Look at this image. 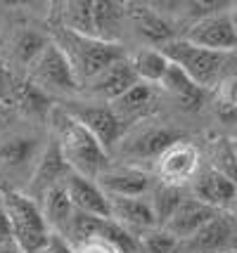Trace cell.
<instances>
[{
  "label": "cell",
  "mask_w": 237,
  "mask_h": 253,
  "mask_svg": "<svg viewBox=\"0 0 237 253\" xmlns=\"http://www.w3.org/2000/svg\"><path fill=\"white\" fill-rule=\"evenodd\" d=\"M50 119L55 123V140L59 142V149L67 159L69 168L79 175H86L91 180L97 177L109 168L107 166V152L83 123L71 116L64 109H52Z\"/></svg>",
  "instance_id": "6da1fadb"
},
{
  "label": "cell",
  "mask_w": 237,
  "mask_h": 253,
  "mask_svg": "<svg viewBox=\"0 0 237 253\" xmlns=\"http://www.w3.org/2000/svg\"><path fill=\"white\" fill-rule=\"evenodd\" d=\"M52 43L47 41L43 31H38L34 26H17L14 33L10 36V59L22 69H31L36 59L46 52V47Z\"/></svg>",
  "instance_id": "ffe728a7"
},
{
  "label": "cell",
  "mask_w": 237,
  "mask_h": 253,
  "mask_svg": "<svg viewBox=\"0 0 237 253\" xmlns=\"http://www.w3.org/2000/svg\"><path fill=\"white\" fill-rule=\"evenodd\" d=\"M192 189H194V199H199L202 204L216 211L226 209L233 201H237V185L230 177L223 175L221 170H216L214 166L204 168L202 173L194 175Z\"/></svg>",
  "instance_id": "9a60e30c"
},
{
  "label": "cell",
  "mask_w": 237,
  "mask_h": 253,
  "mask_svg": "<svg viewBox=\"0 0 237 253\" xmlns=\"http://www.w3.org/2000/svg\"><path fill=\"white\" fill-rule=\"evenodd\" d=\"M0 199L10 222L12 239L22 246L24 253H34L36 249H41L52 234L41 204L34 201L26 192H17L2 185H0Z\"/></svg>",
  "instance_id": "7a4b0ae2"
},
{
  "label": "cell",
  "mask_w": 237,
  "mask_h": 253,
  "mask_svg": "<svg viewBox=\"0 0 237 253\" xmlns=\"http://www.w3.org/2000/svg\"><path fill=\"white\" fill-rule=\"evenodd\" d=\"M161 88L178 102V107L183 111H199L204 107V102H206V90L202 85H197L181 66L176 64H171Z\"/></svg>",
  "instance_id": "44dd1931"
},
{
  "label": "cell",
  "mask_w": 237,
  "mask_h": 253,
  "mask_svg": "<svg viewBox=\"0 0 237 253\" xmlns=\"http://www.w3.org/2000/svg\"><path fill=\"white\" fill-rule=\"evenodd\" d=\"M223 253H237V251H235V249H228V251H223Z\"/></svg>",
  "instance_id": "8d00e7d4"
},
{
  "label": "cell",
  "mask_w": 237,
  "mask_h": 253,
  "mask_svg": "<svg viewBox=\"0 0 237 253\" xmlns=\"http://www.w3.org/2000/svg\"><path fill=\"white\" fill-rule=\"evenodd\" d=\"M140 83L136 69L131 64V59L124 57L119 62H114L112 66H107L100 76H95L91 81V92H95L102 99H112L116 102L119 97H124L131 88H136Z\"/></svg>",
  "instance_id": "e0dca14e"
},
{
  "label": "cell",
  "mask_w": 237,
  "mask_h": 253,
  "mask_svg": "<svg viewBox=\"0 0 237 253\" xmlns=\"http://www.w3.org/2000/svg\"><path fill=\"white\" fill-rule=\"evenodd\" d=\"M237 237V227L233 218L226 215L223 211L216 215L211 222H206L197 234H192L190 239L181 244L178 253H223L233 249Z\"/></svg>",
  "instance_id": "9c48e42d"
},
{
  "label": "cell",
  "mask_w": 237,
  "mask_h": 253,
  "mask_svg": "<svg viewBox=\"0 0 237 253\" xmlns=\"http://www.w3.org/2000/svg\"><path fill=\"white\" fill-rule=\"evenodd\" d=\"M102 220H107V218H97V215H91V213H83V211L76 209L67 225V230L62 232V237L76 249V246L91 242V239H97Z\"/></svg>",
  "instance_id": "83f0119b"
},
{
  "label": "cell",
  "mask_w": 237,
  "mask_h": 253,
  "mask_svg": "<svg viewBox=\"0 0 237 253\" xmlns=\"http://www.w3.org/2000/svg\"><path fill=\"white\" fill-rule=\"evenodd\" d=\"M69 173H71V168H69L67 159H64L62 149H59V142L52 140L47 147H43V154L38 159L36 168L31 170V180H29L26 194L41 204L50 189L57 187V185H62V182L67 180Z\"/></svg>",
  "instance_id": "ba28073f"
},
{
  "label": "cell",
  "mask_w": 237,
  "mask_h": 253,
  "mask_svg": "<svg viewBox=\"0 0 237 253\" xmlns=\"http://www.w3.org/2000/svg\"><path fill=\"white\" fill-rule=\"evenodd\" d=\"M214 168L221 170L226 177H230L233 182L237 185V156L233 154L230 149V140H223V142L216 147V154H214Z\"/></svg>",
  "instance_id": "1f68e13d"
},
{
  "label": "cell",
  "mask_w": 237,
  "mask_h": 253,
  "mask_svg": "<svg viewBox=\"0 0 237 253\" xmlns=\"http://www.w3.org/2000/svg\"><path fill=\"white\" fill-rule=\"evenodd\" d=\"M62 10H57L59 29H67L79 36L95 38V10L91 0H71V2H59Z\"/></svg>",
  "instance_id": "cb8c5ba5"
},
{
  "label": "cell",
  "mask_w": 237,
  "mask_h": 253,
  "mask_svg": "<svg viewBox=\"0 0 237 253\" xmlns=\"http://www.w3.org/2000/svg\"><path fill=\"white\" fill-rule=\"evenodd\" d=\"M185 194H183L181 187H176V185H166V182H159L157 187L152 189V199H149V204H152V209L157 213V220L159 225L164 227L169 218L178 211L183 201H185Z\"/></svg>",
  "instance_id": "f1b7e54d"
},
{
  "label": "cell",
  "mask_w": 237,
  "mask_h": 253,
  "mask_svg": "<svg viewBox=\"0 0 237 253\" xmlns=\"http://www.w3.org/2000/svg\"><path fill=\"white\" fill-rule=\"evenodd\" d=\"M230 149H233V154L237 156V137H235V140H230Z\"/></svg>",
  "instance_id": "d590c367"
},
{
  "label": "cell",
  "mask_w": 237,
  "mask_h": 253,
  "mask_svg": "<svg viewBox=\"0 0 237 253\" xmlns=\"http://www.w3.org/2000/svg\"><path fill=\"white\" fill-rule=\"evenodd\" d=\"M171 59V64L181 66L183 71L204 90L216 88L226 81V55L228 52H214L190 41H171L164 47H159Z\"/></svg>",
  "instance_id": "277c9868"
},
{
  "label": "cell",
  "mask_w": 237,
  "mask_h": 253,
  "mask_svg": "<svg viewBox=\"0 0 237 253\" xmlns=\"http://www.w3.org/2000/svg\"><path fill=\"white\" fill-rule=\"evenodd\" d=\"M185 41L214 52H235L237 50V24L230 12H216L199 22H192Z\"/></svg>",
  "instance_id": "8992f818"
},
{
  "label": "cell",
  "mask_w": 237,
  "mask_h": 253,
  "mask_svg": "<svg viewBox=\"0 0 237 253\" xmlns=\"http://www.w3.org/2000/svg\"><path fill=\"white\" fill-rule=\"evenodd\" d=\"M97 185L107 197H142L152 187V175L136 166H114L97 177Z\"/></svg>",
  "instance_id": "7c38bea8"
},
{
  "label": "cell",
  "mask_w": 237,
  "mask_h": 253,
  "mask_svg": "<svg viewBox=\"0 0 237 253\" xmlns=\"http://www.w3.org/2000/svg\"><path fill=\"white\" fill-rule=\"evenodd\" d=\"M10 85H12V76L7 71V62H5V57L0 55V95L10 92Z\"/></svg>",
  "instance_id": "e575fe53"
},
{
  "label": "cell",
  "mask_w": 237,
  "mask_h": 253,
  "mask_svg": "<svg viewBox=\"0 0 237 253\" xmlns=\"http://www.w3.org/2000/svg\"><path fill=\"white\" fill-rule=\"evenodd\" d=\"M128 19L133 24V29L140 38H145L147 43H154L164 47L166 43L176 41L171 24L161 17V12L154 10V5H142V2H126Z\"/></svg>",
  "instance_id": "2e32d148"
},
{
  "label": "cell",
  "mask_w": 237,
  "mask_h": 253,
  "mask_svg": "<svg viewBox=\"0 0 237 253\" xmlns=\"http://www.w3.org/2000/svg\"><path fill=\"white\" fill-rule=\"evenodd\" d=\"M64 185H67L69 197L79 211L97 215V218H112V201L107 197V192L97 185V180H91V177L79 175L71 170L69 177L64 180Z\"/></svg>",
  "instance_id": "30bf717a"
},
{
  "label": "cell",
  "mask_w": 237,
  "mask_h": 253,
  "mask_svg": "<svg viewBox=\"0 0 237 253\" xmlns=\"http://www.w3.org/2000/svg\"><path fill=\"white\" fill-rule=\"evenodd\" d=\"M71 116H76L88 130L95 135V140L107 149L112 147L121 132H124V123L119 121V116L114 114L112 107H76L74 111H69Z\"/></svg>",
  "instance_id": "ac0fdd59"
},
{
  "label": "cell",
  "mask_w": 237,
  "mask_h": 253,
  "mask_svg": "<svg viewBox=\"0 0 237 253\" xmlns=\"http://www.w3.org/2000/svg\"><path fill=\"white\" fill-rule=\"evenodd\" d=\"M29 78L36 85L46 90H59V92H74L79 90V76L74 71V66L64 55V50L52 41L46 47V52L36 59V64L29 69Z\"/></svg>",
  "instance_id": "5b68a950"
},
{
  "label": "cell",
  "mask_w": 237,
  "mask_h": 253,
  "mask_svg": "<svg viewBox=\"0 0 237 253\" xmlns=\"http://www.w3.org/2000/svg\"><path fill=\"white\" fill-rule=\"evenodd\" d=\"M95 10V38L107 43H119V29L128 17L124 2H93Z\"/></svg>",
  "instance_id": "4316f807"
},
{
  "label": "cell",
  "mask_w": 237,
  "mask_h": 253,
  "mask_svg": "<svg viewBox=\"0 0 237 253\" xmlns=\"http://www.w3.org/2000/svg\"><path fill=\"white\" fill-rule=\"evenodd\" d=\"M233 249H235V251H237V237H235V244H233Z\"/></svg>",
  "instance_id": "74e56055"
},
{
  "label": "cell",
  "mask_w": 237,
  "mask_h": 253,
  "mask_svg": "<svg viewBox=\"0 0 237 253\" xmlns=\"http://www.w3.org/2000/svg\"><path fill=\"white\" fill-rule=\"evenodd\" d=\"M112 109L124 126L147 119L154 109V85H147V83L140 81L136 88H131L126 92L124 97L112 102Z\"/></svg>",
  "instance_id": "7402d4cb"
},
{
  "label": "cell",
  "mask_w": 237,
  "mask_h": 253,
  "mask_svg": "<svg viewBox=\"0 0 237 253\" xmlns=\"http://www.w3.org/2000/svg\"><path fill=\"white\" fill-rule=\"evenodd\" d=\"M131 64H133L138 78L142 83H147V85H161L171 69V59L161 50L145 47V50H138L136 55L131 57Z\"/></svg>",
  "instance_id": "484cf974"
},
{
  "label": "cell",
  "mask_w": 237,
  "mask_h": 253,
  "mask_svg": "<svg viewBox=\"0 0 237 253\" xmlns=\"http://www.w3.org/2000/svg\"><path fill=\"white\" fill-rule=\"evenodd\" d=\"M41 154H43L41 142L34 135L12 132L0 140V168L7 173H22L29 166L36 168Z\"/></svg>",
  "instance_id": "4fadbf2b"
},
{
  "label": "cell",
  "mask_w": 237,
  "mask_h": 253,
  "mask_svg": "<svg viewBox=\"0 0 237 253\" xmlns=\"http://www.w3.org/2000/svg\"><path fill=\"white\" fill-rule=\"evenodd\" d=\"M109 201H112V218L126 227H136L142 232L159 227L152 204L142 197H109Z\"/></svg>",
  "instance_id": "d6986e66"
},
{
  "label": "cell",
  "mask_w": 237,
  "mask_h": 253,
  "mask_svg": "<svg viewBox=\"0 0 237 253\" xmlns=\"http://www.w3.org/2000/svg\"><path fill=\"white\" fill-rule=\"evenodd\" d=\"M34 253H74V246H71L62 234L52 232V234H50V239H47L41 249H36Z\"/></svg>",
  "instance_id": "d6a6232c"
},
{
  "label": "cell",
  "mask_w": 237,
  "mask_h": 253,
  "mask_svg": "<svg viewBox=\"0 0 237 253\" xmlns=\"http://www.w3.org/2000/svg\"><path fill=\"white\" fill-rule=\"evenodd\" d=\"M197 170H199V149L185 140L171 144L154 161V173H157L159 182L176 185V187L185 185L188 180H194Z\"/></svg>",
  "instance_id": "52a82bcc"
},
{
  "label": "cell",
  "mask_w": 237,
  "mask_h": 253,
  "mask_svg": "<svg viewBox=\"0 0 237 253\" xmlns=\"http://www.w3.org/2000/svg\"><path fill=\"white\" fill-rule=\"evenodd\" d=\"M41 209H43V215H46V220H47V227H52V232L62 234V232L67 230V225H69V220H71L76 206H74V201L69 197L67 185L62 182V185L52 187L46 197H43Z\"/></svg>",
  "instance_id": "d4e9b609"
},
{
  "label": "cell",
  "mask_w": 237,
  "mask_h": 253,
  "mask_svg": "<svg viewBox=\"0 0 237 253\" xmlns=\"http://www.w3.org/2000/svg\"><path fill=\"white\" fill-rule=\"evenodd\" d=\"M55 36V43L69 57L79 81H93L95 76H100L107 66H112L114 62L126 57L121 43H107L100 38L79 36V33H71L67 29H59V26H57Z\"/></svg>",
  "instance_id": "3957f363"
},
{
  "label": "cell",
  "mask_w": 237,
  "mask_h": 253,
  "mask_svg": "<svg viewBox=\"0 0 237 253\" xmlns=\"http://www.w3.org/2000/svg\"><path fill=\"white\" fill-rule=\"evenodd\" d=\"M178 140H181L178 132L169 126H142L133 135H128L124 152L133 159H154L157 161L159 156Z\"/></svg>",
  "instance_id": "8fae6325"
},
{
  "label": "cell",
  "mask_w": 237,
  "mask_h": 253,
  "mask_svg": "<svg viewBox=\"0 0 237 253\" xmlns=\"http://www.w3.org/2000/svg\"><path fill=\"white\" fill-rule=\"evenodd\" d=\"M74 253H119V251L114 246H109L107 242H102V239H91V242L76 246Z\"/></svg>",
  "instance_id": "836d02e7"
},
{
  "label": "cell",
  "mask_w": 237,
  "mask_h": 253,
  "mask_svg": "<svg viewBox=\"0 0 237 253\" xmlns=\"http://www.w3.org/2000/svg\"><path fill=\"white\" fill-rule=\"evenodd\" d=\"M97 239H102V242H107L109 246H114L119 253H140L138 237H133L131 230H128L126 225H121V222L114 220V218L102 220V227H100Z\"/></svg>",
  "instance_id": "f546056e"
},
{
  "label": "cell",
  "mask_w": 237,
  "mask_h": 253,
  "mask_svg": "<svg viewBox=\"0 0 237 253\" xmlns=\"http://www.w3.org/2000/svg\"><path fill=\"white\" fill-rule=\"evenodd\" d=\"M10 95L14 104L29 116H50L52 114V102L47 97V92L41 85H36L31 78H22V81L12 78Z\"/></svg>",
  "instance_id": "603a6c76"
},
{
  "label": "cell",
  "mask_w": 237,
  "mask_h": 253,
  "mask_svg": "<svg viewBox=\"0 0 237 253\" xmlns=\"http://www.w3.org/2000/svg\"><path fill=\"white\" fill-rule=\"evenodd\" d=\"M140 244V253H178L181 251V242L166 232L164 227H154V230L142 232V237L138 239Z\"/></svg>",
  "instance_id": "4dcf8cb0"
},
{
  "label": "cell",
  "mask_w": 237,
  "mask_h": 253,
  "mask_svg": "<svg viewBox=\"0 0 237 253\" xmlns=\"http://www.w3.org/2000/svg\"><path fill=\"white\" fill-rule=\"evenodd\" d=\"M218 213H221V211H216V209H211V206L202 204L199 199L188 197L181 206H178V211L169 218V222L164 225V230L171 232V234L183 244L185 239H190L192 234H197L206 222L214 220Z\"/></svg>",
  "instance_id": "5bb4252c"
}]
</instances>
